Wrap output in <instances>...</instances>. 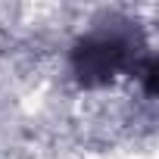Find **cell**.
<instances>
[{"instance_id":"1","label":"cell","mask_w":159,"mask_h":159,"mask_svg":"<svg viewBox=\"0 0 159 159\" xmlns=\"http://www.w3.org/2000/svg\"><path fill=\"white\" fill-rule=\"evenodd\" d=\"M128 41L109 31L88 34L75 44L72 50V69L84 88H100L109 84L112 78L128 66Z\"/></svg>"},{"instance_id":"2","label":"cell","mask_w":159,"mask_h":159,"mask_svg":"<svg viewBox=\"0 0 159 159\" xmlns=\"http://www.w3.org/2000/svg\"><path fill=\"white\" fill-rule=\"evenodd\" d=\"M143 84H147V94H156V59H147V69H143Z\"/></svg>"}]
</instances>
